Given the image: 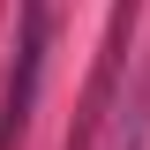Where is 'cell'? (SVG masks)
I'll use <instances>...</instances> for the list:
<instances>
[]
</instances>
